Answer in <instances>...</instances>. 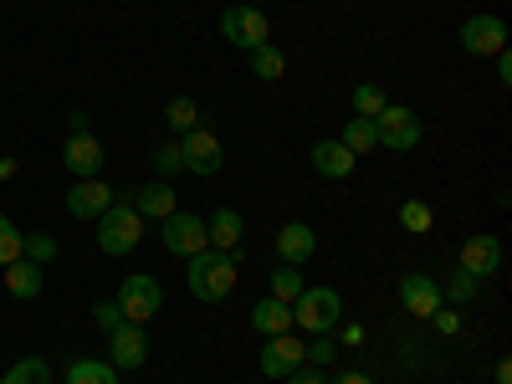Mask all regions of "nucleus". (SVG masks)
<instances>
[{
    "label": "nucleus",
    "instance_id": "nucleus-1",
    "mask_svg": "<svg viewBox=\"0 0 512 384\" xmlns=\"http://www.w3.org/2000/svg\"><path fill=\"white\" fill-rule=\"evenodd\" d=\"M185 262H190L185 287H190V297H200V303H226V297L236 292L241 251H216V246H205V251L185 256Z\"/></svg>",
    "mask_w": 512,
    "mask_h": 384
},
{
    "label": "nucleus",
    "instance_id": "nucleus-2",
    "mask_svg": "<svg viewBox=\"0 0 512 384\" xmlns=\"http://www.w3.org/2000/svg\"><path fill=\"white\" fill-rule=\"evenodd\" d=\"M139 241H144V216L128 200H113L98 216V251L103 256H128Z\"/></svg>",
    "mask_w": 512,
    "mask_h": 384
},
{
    "label": "nucleus",
    "instance_id": "nucleus-3",
    "mask_svg": "<svg viewBox=\"0 0 512 384\" xmlns=\"http://www.w3.org/2000/svg\"><path fill=\"white\" fill-rule=\"evenodd\" d=\"M113 303H118L123 323L149 328V323L159 318V308H164V287H159V277H154V272H134V277H123V287H118Z\"/></svg>",
    "mask_w": 512,
    "mask_h": 384
},
{
    "label": "nucleus",
    "instance_id": "nucleus-4",
    "mask_svg": "<svg viewBox=\"0 0 512 384\" xmlns=\"http://www.w3.org/2000/svg\"><path fill=\"white\" fill-rule=\"evenodd\" d=\"M338 318H344V297H338L333 287H303V297L292 303V328H303L308 338L333 333Z\"/></svg>",
    "mask_w": 512,
    "mask_h": 384
},
{
    "label": "nucleus",
    "instance_id": "nucleus-5",
    "mask_svg": "<svg viewBox=\"0 0 512 384\" xmlns=\"http://www.w3.org/2000/svg\"><path fill=\"white\" fill-rule=\"evenodd\" d=\"M221 36L231 41L236 52H256V47L272 41V21H267L262 6H226L221 11Z\"/></svg>",
    "mask_w": 512,
    "mask_h": 384
},
{
    "label": "nucleus",
    "instance_id": "nucleus-6",
    "mask_svg": "<svg viewBox=\"0 0 512 384\" xmlns=\"http://www.w3.org/2000/svg\"><path fill=\"white\" fill-rule=\"evenodd\" d=\"M374 139L390 154H410L420 144V113L405 108V103H384V113L374 118Z\"/></svg>",
    "mask_w": 512,
    "mask_h": 384
},
{
    "label": "nucleus",
    "instance_id": "nucleus-7",
    "mask_svg": "<svg viewBox=\"0 0 512 384\" xmlns=\"http://www.w3.org/2000/svg\"><path fill=\"white\" fill-rule=\"evenodd\" d=\"M456 41H461V52H466V57H497V52H507V21L492 16V11L466 16L461 31H456Z\"/></svg>",
    "mask_w": 512,
    "mask_h": 384
},
{
    "label": "nucleus",
    "instance_id": "nucleus-8",
    "mask_svg": "<svg viewBox=\"0 0 512 384\" xmlns=\"http://www.w3.org/2000/svg\"><path fill=\"white\" fill-rule=\"evenodd\" d=\"M256 364H262V379H287V374H297L308 364V349H303V338L297 333H272L267 344H262V354H256Z\"/></svg>",
    "mask_w": 512,
    "mask_h": 384
},
{
    "label": "nucleus",
    "instance_id": "nucleus-9",
    "mask_svg": "<svg viewBox=\"0 0 512 384\" xmlns=\"http://www.w3.org/2000/svg\"><path fill=\"white\" fill-rule=\"evenodd\" d=\"M180 159H185V175H216V169L226 164V149H221V139L210 134V128L200 123V128H190V134H180Z\"/></svg>",
    "mask_w": 512,
    "mask_h": 384
},
{
    "label": "nucleus",
    "instance_id": "nucleus-10",
    "mask_svg": "<svg viewBox=\"0 0 512 384\" xmlns=\"http://www.w3.org/2000/svg\"><path fill=\"white\" fill-rule=\"evenodd\" d=\"M164 226V251L169 256H195V251H205L210 241H205V216H195V210H175L169 221H159Z\"/></svg>",
    "mask_w": 512,
    "mask_h": 384
},
{
    "label": "nucleus",
    "instance_id": "nucleus-11",
    "mask_svg": "<svg viewBox=\"0 0 512 384\" xmlns=\"http://www.w3.org/2000/svg\"><path fill=\"white\" fill-rule=\"evenodd\" d=\"M400 308H405L410 318H436V308H441V282L425 277V272H405V277H400Z\"/></svg>",
    "mask_w": 512,
    "mask_h": 384
},
{
    "label": "nucleus",
    "instance_id": "nucleus-12",
    "mask_svg": "<svg viewBox=\"0 0 512 384\" xmlns=\"http://www.w3.org/2000/svg\"><path fill=\"white\" fill-rule=\"evenodd\" d=\"M113 200H118V195H113V185H103V180H72V190H67V216H72V221H98Z\"/></svg>",
    "mask_w": 512,
    "mask_h": 384
},
{
    "label": "nucleus",
    "instance_id": "nucleus-13",
    "mask_svg": "<svg viewBox=\"0 0 512 384\" xmlns=\"http://www.w3.org/2000/svg\"><path fill=\"white\" fill-rule=\"evenodd\" d=\"M108 349H113V369H144L149 364V333L139 323H118L108 333Z\"/></svg>",
    "mask_w": 512,
    "mask_h": 384
},
{
    "label": "nucleus",
    "instance_id": "nucleus-14",
    "mask_svg": "<svg viewBox=\"0 0 512 384\" xmlns=\"http://www.w3.org/2000/svg\"><path fill=\"white\" fill-rule=\"evenodd\" d=\"M62 164L72 169V180H98V169H103V144H98L93 134H67Z\"/></svg>",
    "mask_w": 512,
    "mask_h": 384
},
{
    "label": "nucleus",
    "instance_id": "nucleus-15",
    "mask_svg": "<svg viewBox=\"0 0 512 384\" xmlns=\"http://www.w3.org/2000/svg\"><path fill=\"white\" fill-rule=\"evenodd\" d=\"M313 251H318V231H313L308 221H287V226L277 231V262H287V267H303Z\"/></svg>",
    "mask_w": 512,
    "mask_h": 384
},
{
    "label": "nucleus",
    "instance_id": "nucleus-16",
    "mask_svg": "<svg viewBox=\"0 0 512 384\" xmlns=\"http://www.w3.org/2000/svg\"><path fill=\"white\" fill-rule=\"evenodd\" d=\"M456 267L472 272V277H492V272L502 267V241H497V236H466Z\"/></svg>",
    "mask_w": 512,
    "mask_h": 384
},
{
    "label": "nucleus",
    "instance_id": "nucleus-17",
    "mask_svg": "<svg viewBox=\"0 0 512 384\" xmlns=\"http://www.w3.org/2000/svg\"><path fill=\"white\" fill-rule=\"evenodd\" d=\"M128 205H134L144 221H169L180 210V195H175V185H169V180H149L144 190H134V200H128Z\"/></svg>",
    "mask_w": 512,
    "mask_h": 384
},
{
    "label": "nucleus",
    "instance_id": "nucleus-18",
    "mask_svg": "<svg viewBox=\"0 0 512 384\" xmlns=\"http://www.w3.org/2000/svg\"><path fill=\"white\" fill-rule=\"evenodd\" d=\"M241 236H246V221H241V210L221 205L216 216H205V241L216 246V251H241Z\"/></svg>",
    "mask_w": 512,
    "mask_h": 384
},
{
    "label": "nucleus",
    "instance_id": "nucleus-19",
    "mask_svg": "<svg viewBox=\"0 0 512 384\" xmlns=\"http://www.w3.org/2000/svg\"><path fill=\"white\" fill-rule=\"evenodd\" d=\"M354 164H359V154H349L338 139H318L313 144V169H318L323 180H349Z\"/></svg>",
    "mask_w": 512,
    "mask_h": 384
},
{
    "label": "nucleus",
    "instance_id": "nucleus-20",
    "mask_svg": "<svg viewBox=\"0 0 512 384\" xmlns=\"http://www.w3.org/2000/svg\"><path fill=\"white\" fill-rule=\"evenodd\" d=\"M0 272H6V292L11 297H21V303H36V297H41V267L36 262H26V256H21V262L0 267Z\"/></svg>",
    "mask_w": 512,
    "mask_h": 384
},
{
    "label": "nucleus",
    "instance_id": "nucleus-21",
    "mask_svg": "<svg viewBox=\"0 0 512 384\" xmlns=\"http://www.w3.org/2000/svg\"><path fill=\"white\" fill-rule=\"evenodd\" d=\"M251 328L262 333V338H272V333H292V308L277 303V297H262V303L251 308Z\"/></svg>",
    "mask_w": 512,
    "mask_h": 384
},
{
    "label": "nucleus",
    "instance_id": "nucleus-22",
    "mask_svg": "<svg viewBox=\"0 0 512 384\" xmlns=\"http://www.w3.org/2000/svg\"><path fill=\"white\" fill-rule=\"evenodd\" d=\"M67 384H118V369L108 359H72L67 364Z\"/></svg>",
    "mask_w": 512,
    "mask_h": 384
},
{
    "label": "nucleus",
    "instance_id": "nucleus-23",
    "mask_svg": "<svg viewBox=\"0 0 512 384\" xmlns=\"http://www.w3.org/2000/svg\"><path fill=\"white\" fill-rule=\"evenodd\" d=\"M303 287H308V277H303V267H272V297H277V303H297V297H303Z\"/></svg>",
    "mask_w": 512,
    "mask_h": 384
},
{
    "label": "nucleus",
    "instance_id": "nucleus-24",
    "mask_svg": "<svg viewBox=\"0 0 512 384\" xmlns=\"http://www.w3.org/2000/svg\"><path fill=\"white\" fill-rule=\"evenodd\" d=\"M164 118H169V128H175V134H190V128L205 123V113H200L195 98H169V103H164Z\"/></svg>",
    "mask_w": 512,
    "mask_h": 384
},
{
    "label": "nucleus",
    "instance_id": "nucleus-25",
    "mask_svg": "<svg viewBox=\"0 0 512 384\" xmlns=\"http://www.w3.org/2000/svg\"><path fill=\"white\" fill-rule=\"evenodd\" d=\"M338 144H344L349 154H369V149H379V139H374V118H349V123H344V134H338Z\"/></svg>",
    "mask_w": 512,
    "mask_h": 384
},
{
    "label": "nucleus",
    "instance_id": "nucleus-26",
    "mask_svg": "<svg viewBox=\"0 0 512 384\" xmlns=\"http://www.w3.org/2000/svg\"><path fill=\"white\" fill-rule=\"evenodd\" d=\"M0 384H52V364L47 359H16L0 374Z\"/></svg>",
    "mask_w": 512,
    "mask_h": 384
},
{
    "label": "nucleus",
    "instance_id": "nucleus-27",
    "mask_svg": "<svg viewBox=\"0 0 512 384\" xmlns=\"http://www.w3.org/2000/svg\"><path fill=\"white\" fill-rule=\"evenodd\" d=\"M246 57H251V72L262 82H277L287 72V57H282V47H272V41H267V47H256V52H246Z\"/></svg>",
    "mask_w": 512,
    "mask_h": 384
},
{
    "label": "nucleus",
    "instance_id": "nucleus-28",
    "mask_svg": "<svg viewBox=\"0 0 512 384\" xmlns=\"http://www.w3.org/2000/svg\"><path fill=\"white\" fill-rule=\"evenodd\" d=\"M21 256H26V236L16 231V221H11V216H0V267L21 262Z\"/></svg>",
    "mask_w": 512,
    "mask_h": 384
},
{
    "label": "nucleus",
    "instance_id": "nucleus-29",
    "mask_svg": "<svg viewBox=\"0 0 512 384\" xmlns=\"http://www.w3.org/2000/svg\"><path fill=\"white\" fill-rule=\"evenodd\" d=\"M400 226H405L410 236H425V231L436 226V216H431V205H425V200H405V205H400Z\"/></svg>",
    "mask_w": 512,
    "mask_h": 384
},
{
    "label": "nucleus",
    "instance_id": "nucleus-30",
    "mask_svg": "<svg viewBox=\"0 0 512 384\" xmlns=\"http://www.w3.org/2000/svg\"><path fill=\"white\" fill-rule=\"evenodd\" d=\"M384 103H390V98H384V88H374V82H359V88H354V118H379Z\"/></svg>",
    "mask_w": 512,
    "mask_h": 384
},
{
    "label": "nucleus",
    "instance_id": "nucleus-31",
    "mask_svg": "<svg viewBox=\"0 0 512 384\" xmlns=\"http://www.w3.org/2000/svg\"><path fill=\"white\" fill-rule=\"evenodd\" d=\"M180 169H185V159H180V139H164V144H154V175H159V180L180 175Z\"/></svg>",
    "mask_w": 512,
    "mask_h": 384
},
{
    "label": "nucleus",
    "instance_id": "nucleus-32",
    "mask_svg": "<svg viewBox=\"0 0 512 384\" xmlns=\"http://www.w3.org/2000/svg\"><path fill=\"white\" fill-rule=\"evenodd\" d=\"M441 292L451 297V303H472V297L482 292V277H472V272H461V267H456V272L446 277V287H441Z\"/></svg>",
    "mask_w": 512,
    "mask_h": 384
},
{
    "label": "nucleus",
    "instance_id": "nucleus-33",
    "mask_svg": "<svg viewBox=\"0 0 512 384\" xmlns=\"http://www.w3.org/2000/svg\"><path fill=\"white\" fill-rule=\"evenodd\" d=\"M57 251H62V246H57V236H41V231H36V236H26V262H36V267L57 262Z\"/></svg>",
    "mask_w": 512,
    "mask_h": 384
},
{
    "label": "nucleus",
    "instance_id": "nucleus-34",
    "mask_svg": "<svg viewBox=\"0 0 512 384\" xmlns=\"http://www.w3.org/2000/svg\"><path fill=\"white\" fill-rule=\"evenodd\" d=\"M303 349H308V364H313V369H328V364H333V354H338L333 333H313V344H303Z\"/></svg>",
    "mask_w": 512,
    "mask_h": 384
},
{
    "label": "nucleus",
    "instance_id": "nucleus-35",
    "mask_svg": "<svg viewBox=\"0 0 512 384\" xmlns=\"http://www.w3.org/2000/svg\"><path fill=\"white\" fill-rule=\"evenodd\" d=\"M333 333H338V338H333V344H349V349H359V344H364V338H369V333H364V323H338Z\"/></svg>",
    "mask_w": 512,
    "mask_h": 384
},
{
    "label": "nucleus",
    "instance_id": "nucleus-36",
    "mask_svg": "<svg viewBox=\"0 0 512 384\" xmlns=\"http://www.w3.org/2000/svg\"><path fill=\"white\" fill-rule=\"evenodd\" d=\"M93 323H98L103 333H113V328L123 323V313H118V303H98V308H93Z\"/></svg>",
    "mask_w": 512,
    "mask_h": 384
},
{
    "label": "nucleus",
    "instance_id": "nucleus-37",
    "mask_svg": "<svg viewBox=\"0 0 512 384\" xmlns=\"http://www.w3.org/2000/svg\"><path fill=\"white\" fill-rule=\"evenodd\" d=\"M282 384H328V374H323V369H313V364H303L297 374H287Z\"/></svg>",
    "mask_w": 512,
    "mask_h": 384
},
{
    "label": "nucleus",
    "instance_id": "nucleus-38",
    "mask_svg": "<svg viewBox=\"0 0 512 384\" xmlns=\"http://www.w3.org/2000/svg\"><path fill=\"white\" fill-rule=\"evenodd\" d=\"M441 333H461V313H451V308H436V318H431Z\"/></svg>",
    "mask_w": 512,
    "mask_h": 384
},
{
    "label": "nucleus",
    "instance_id": "nucleus-39",
    "mask_svg": "<svg viewBox=\"0 0 512 384\" xmlns=\"http://www.w3.org/2000/svg\"><path fill=\"white\" fill-rule=\"evenodd\" d=\"M328 384H374L364 369H344V374H338V379H328Z\"/></svg>",
    "mask_w": 512,
    "mask_h": 384
},
{
    "label": "nucleus",
    "instance_id": "nucleus-40",
    "mask_svg": "<svg viewBox=\"0 0 512 384\" xmlns=\"http://www.w3.org/2000/svg\"><path fill=\"white\" fill-rule=\"evenodd\" d=\"M497 77L512 82V57H507V52H497Z\"/></svg>",
    "mask_w": 512,
    "mask_h": 384
},
{
    "label": "nucleus",
    "instance_id": "nucleus-41",
    "mask_svg": "<svg viewBox=\"0 0 512 384\" xmlns=\"http://www.w3.org/2000/svg\"><path fill=\"white\" fill-rule=\"evenodd\" d=\"M21 175V164L16 159H0V180H16Z\"/></svg>",
    "mask_w": 512,
    "mask_h": 384
},
{
    "label": "nucleus",
    "instance_id": "nucleus-42",
    "mask_svg": "<svg viewBox=\"0 0 512 384\" xmlns=\"http://www.w3.org/2000/svg\"><path fill=\"white\" fill-rule=\"evenodd\" d=\"M492 379H497V384H512V364H507V359H497V374H492Z\"/></svg>",
    "mask_w": 512,
    "mask_h": 384
},
{
    "label": "nucleus",
    "instance_id": "nucleus-43",
    "mask_svg": "<svg viewBox=\"0 0 512 384\" xmlns=\"http://www.w3.org/2000/svg\"><path fill=\"white\" fill-rule=\"evenodd\" d=\"M246 6H267V0H246Z\"/></svg>",
    "mask_w": 512,
    "mask_h": 384
},
{
    "label": "nucleus",
    "instance_id": "nucleus-44",
    "mask_svg": "<svg viewBox=\"0 0 512 384\" xmlns=\"http://www.w3.org/2000/svg\"><path fill=\"white\" fill-rule=\"evenodd\" d=\"M256 384H272V379H256Z\"/></svg>",
    "mask_w": 512,
    "mask_h": 384
}]
</instances>
